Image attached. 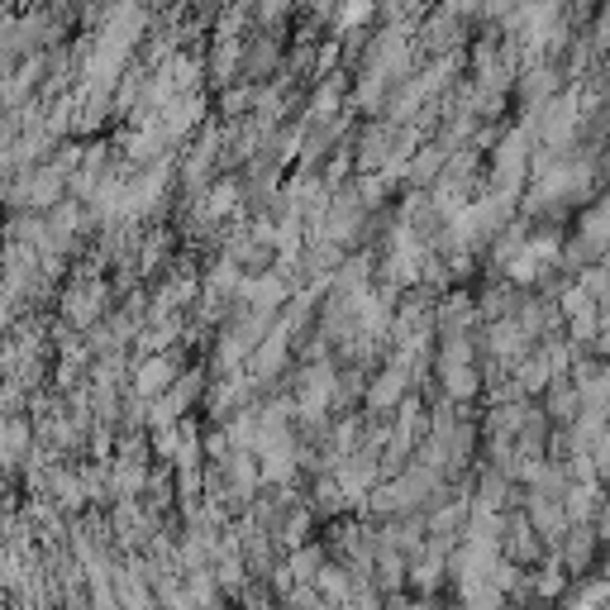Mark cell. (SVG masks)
<instances>
[{"mask_svg":"<svg viewBox=\"0 0 610 610\" xmlns=\"http://www.w3.org/2000/svg\"><path fill=\"white\" fill-rule=\"evenodd\" d=\"M177 368L181 362L172 354H139L134 362H129V392L153 400L158 392H167V382L177 378Z\"/></svg>","mask_w":610,"mask_h":610,"instance_id":"obj_1","label":"cell"},{"mask_svg":"<svg viewBox=\"0 0 610 610\" xmlns=\"http://www.w3.org/2000/svg\"><path fill=\"white\" fill-rule=\"evenodd\" d=\"M463 330H477V301L473 291H444L434 301V334H463Z\"/></svg>","mask_w":610,"mask_h":610,"instance_id":"obj_2","label":"cell"},{"mask_svg":"<svg viewBox=\"0 0 610 610\" xmlns=\"http://www.w3.org/2000/svg\"><path fill=\"white\" fill-rule=\"evenodd\" d=\"M439 368V392L448 400H458V406H473L477 396H482V368L477 362H434Z\"/></svg>","mask_w":610,"mask_h":610,"instance_id":"obj_3","label":"cell"},{"mask_svg":"<svg viewBox=\"0 0 610 610\" xmlns=\"http://www.w3.org/2000/svg\"><path fill=\"white\" fill-rule=\"evenodd\" d=\"M582 577H587V582H582V587H573V582H567L558 601H563V606H601L606 596H610V582L601 573H582Z\"/></svg>","mask_w":610,"mask_h":610,"instance_id":"obj_4","label":"cell"},{"mask_svg":"<svg viewBox=\"0 0 610 610\" xmlns=\"http://www.w3.org/2000/svg\"><path fill=\"white\" fill-rule=\"evenodd\" d=\"M372 15H378V0H339V5H334V34L362 29Z\"/></svg>","mask_w":610,"mask_h":610,"instance_id":"obj_5","label":"cell"}]
</instances>
